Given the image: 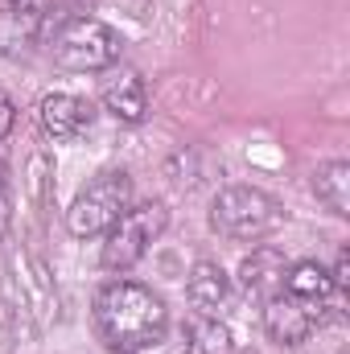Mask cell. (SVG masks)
Instances as JSON below:
<instances>
[{"mask_svg":"<svg viewBox=\"0 0 350 354\" xmlns=\"http://www.w3.org/2000/svg\"><path fill=\"white\" fill-rule=\"evenodd\" d=\"M0 252H4V231H0Z\"/></svg>","mask_w":350,"mask_h":354,"instance_id":"cell-19","label":"cell"},{"mask_svg":"<svg viewBox=\"0 0 350 354\" xmlns=\"http://www.w3.org/2000/svg\"><path fill=\"white\" fill-rule=\"evenodd\" d=\"M8 223H12V169L0 157V231H8Z\"/></svg>","mask_w":350,"mask_h":354,"instance_id":"cell-15","label":"cell"},{"mask_svg":"<svg viewBox=\"0 0 350 354\" xmlns=\"http://www.w3.org/2000/svg\"><path fill=\"white\" fill-rule=\"evenodd\" d=\"M99 103H103V111H107L116 124L136 128V124L149 120V87H145V79H140L136 71H124V75L107 79Z\"/></svg>","mask_w":350,"mask_h":354,"instance_id":"cell-8","label":"cell"},{"mask_svg":"<svg viewBox=\"0 0 350 354\" xmlns=\"http://www.w3.org/2000/svg\"><path fill=\"white\" fill-rule=\"evenodd\" d=\"M128 206H132V174L120 165L99 169L66 206V231L75 239H99Z\"/></svg>","mask_w":350,"mask_h":354,"instance_id":"cell-5","label":"cell"},{"mask_svg":"<svg viewBox=\"0 0 350 354\" xmlns=\"http://www.w3.org/2000/svg\"><path fill=\"white\" fill-rule=\"evenodd\" d=\"M330 280H334V292H338V297L350 288V248H338L334 268H330Z\"/></svg>","mask_w":350,"mask_h":354,"instance_id":"cell-16","label":"cell"},{"mask_svg":"<svg viewBox=\"0 0 350 354\" xmlns=\"http://www.w3.org/2000/svg\"><path fill=\"white\" fill-rule=\"evenodd\" d=\"M284 252L280 248H272V243H260V248H252V256H243V264H239V288L248 292V297H260L268 301L272 292H280V284H284Z\"/></svg>","mask_w":350,"mask_h":354,"instance_id":"cell-9","label":"cell"},{"mask_svg":"<svg viewBox=\"0 0 350 354\" xmlns=\"http://www.w3.org/2000/svg\"><path fill=\"white\" fill-rule=\"evenodd\" d=\"M165 227H169V206H165L161 198L132 202V206L99 235V239H103V243H99V264L107 268V272H116V276L132 272V268L149 256V248L165 235Z\"/></svg>","mask_w":350,"mask_h":354,"instance_id":"cell-4","label":"cell"},{"mask_svg":"<svg viewBox=\"0 0 350 354\" xmlns=\"http://www.w3.org/2000/svg\"><path fill=\"white\" fill-rule=\"evenodd\" d=\"M124 54V33L99 17L75 12L50 33V58L66 75H103L120 62Z\"/></svg>","mask_w":350,"mask_h":354,"instance_id":"cell-3","label":"cell"},{"mask_svg":"<svg viewBox=\"0 0 350 354\" xmlns=\"http://www.w3.org/2000/svg\"><path fill=\"white\" fill-rule=\"evenodd\" d=\"M91 326H95V338L103 342V351L145 354L165 342V334H169V305L149 284L116 276V280L95 288Z\"/></svg>","mask_w":350,"mask_h":354,"instance_id":"cell-1","label":"cell"},{"mask_svg":"<svg viewBox=\"0 0 350 354\" xmlns=\"http://www.w3.org/2000/svg\"><path fill=\"white\" fill-rule=\"evenodd\" d=\"M54 185H58V177H54V157H50L46 149H33V153H29V165H25V189H29V198H33L37 206H50V202H54Z\"/></svg>","mask_w":350,"mask_h":354,"instance_id":"cell-14","label":"cell"},{"mask_svg":"<svg viewBox=\"0 0 350 354\" xmlns=\"http://www.w3.org/2000/svg\"><path fill=\"white\" fill-rule=\"evenodd\" d=\"M95 115H99L95 103L83 99V95H71V91H50L37 103V128H42L46 140H58V145H71V140L87 136Z\"/></svg>","mask_w":350,"mask_h":354,"instance_id":"cell-7","label":"cell"},{"mask_svg":"<svg viewBox=\"0 0 350 354\" xmlns=\"http://www.w3.org/2000/svg\"><path fill=\"white\" fill-rule=\"evenodd\" d=\"M326 309L322 305H309L301 297H288V292H272L264 301V334L276 342V346H301L313 338V330L322 326Z\"/></svg>","mask_w":350,"mask_h":354,"instance_id":"cell-6","label":"cell"},{"mask_svg":"<svg viewBox=\"0 0 350 354\" xmlns=\"http://www.w3.org/2000/svg\"><path fill=\"white\" fill-rule=\"evenodd\" d=\"M185 297L198 313H219L231 297V276L219 260H198L185 276Z\"/></svg>","mask_w":350,"mask_h":354,"instance_id":"cell-10","label":"cell"},{"mask_svg":"<svg viewBox=\"0 0 350 354\" xmlns=\"http://www.w3.org/2000/svg\"><path fill=\"white\" fill-rule=\"evenodd\" d=\"M284 223H288L284 202L260 185H223L210 198V231L231 243H264Z\"/></svg>","mask_w":350,"mask_h":354,"instance_id":"cell-2","label":"cell"},{"mask_svg":"<svg viewBox=\"0 0 350 354\" xmlns=\"http://www.w3.org/2000/svg\"><path fill=\"white\" fill-rule=\"evenodd\" d=\"M50 0H8V8H21V12H46Z\"/></svg>","mask_w":350,"mask_h":354,"instance_id":"cell-18","label":"cell"},{"mask_svg":"<svg viewBox=\"0 0 350 354\" xmlns=\"http://www.w3.org/2000/svg\"><path fill=\"white\" fill-rule=\"evenodd\" d=\"M280 292L301 297V301L322 305V309H330V301L338 297V292H334V280H330V268L317 264V260H288Z\"/></svg>","mask_w":350,"mask_h":354,"instance_id":"cell-11","label":"cell"},{"mask_svg":"<svg viewBox=\"0 0 350 354\" xmlns=\"http://www.w3.org/2000/svg\"><path fill=\"white\" fill-rule=\"evenodd\" d=\"M12 128H17V103L8 91H0V140H8Z\"/></svg>","mask_w":350,"mask_h":354,"instance_id":"cell-17","label":"cell"},{"mask_svg":"<svg viewBox=\"0 0 350 354\" xmlns=\"http://www.w3.org/2000/svg\"><path fill=\"white\" fill-rule=\"evenodd\" d=\"M309 185H313V198L334 214V218H350V161H322L313 177H309Z\"/></svg>","mask_w":350,"mask_h":354,"instance_id":"cell-12","label":"cell"},{"mask_svg":"<svg viewBox=\"0 0 350 354\" xmlns=\"http://www.w3.org/2000/svg\"><path fill=\"white\" fill-rule=\"evenodd\" d=\"M185 354H235V334L219 313H194L185 322Z\"/></svg>","mask_w":350,"mask_h":354,"instance_id":"cell-13","label":"cell"}]
</instances>
